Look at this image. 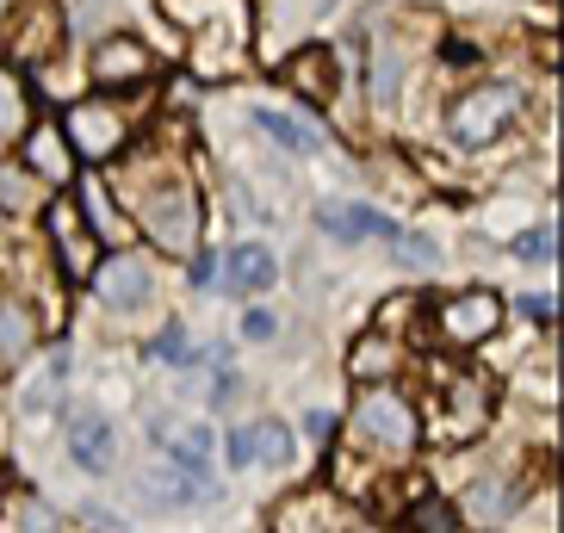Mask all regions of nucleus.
Here are the masks:
<instances>
[{
    "label": "nucleus",
    "instance_id": "1",
    "mask_svg": "<svg viewBox=\"0 0 564 533\" xmlns=\"http://www.w3.org/2000/svg\"><path fill=\"white\" fill-rule=\"evenodd\" d=\"M118 205L137 217V230L150 236L162 254H193L199 249V193L174 174L162 181H131V174H118Z\"/></svg>",
    "mask_w": 564,
    "mask_h": 533
},
{
    "label": "nucleus",
    "instance_id": "2",
    "mask_svg": "<svg viewBox=\"0 0 564 533\" xmlns=\"http://www.w3.org/2000/svg\"><path fill=\"white\" fill-rule=\"evenodd\" d=\"M497 416V379L478 367H459V372H434V403L422 416V434L447 440V447H465L478 440Z\"/></svg>",
    "mask_w": 564,
    "mask_h": 533
},
{
    "label": "nucleus",
    "instance_id": "3",
    "mask_svg": "<svg viewBox=\"0 0 564 533\" xmlns=\"http://www.w3.org/2000/svg\"><path fill=\"white\" fill-rule=\"evenodd\" d=\"M63 143H68V155L75 162H87V167H100V162H112V155H124V143H131V131H137V118L124 112V100L118 94H94V100H75L63 112Z\"/></svg>",
    "mask_w": 564,
    "mask_h": 533
},
{
    "label": "nucleus",
    "instance_id": "4",
    "mask_svg": "<svg viewBox=\"0 0 564 533\" xmlns=\"http://www.w3.org/2000/svg\"><path fill=\"white\" fill-rule=\"evenodd\" d=\"M167 13L181 19V32L193 37V63L205 75H230L224 63L242 56V0H167Z\"/></svg>",
    "mask_w": 564,
    "mask_h": 533
},
{
    "label": "nucleus",
    "instance_id": "5",
    "mask_svg": "<svg viewBox=\"0 0 564 533\" xmlns=\"http://www.w3.org/2000/svg\"><path fill=\"white\" fill-rule=\"evenodd\" d=\"M521 112H528V87H521V81H478L471 94H459V100H453L447 131H453V143H459V150H484V143L509 137Z\"/></svg>",
    "mask_w": 564,
    "mask_h": 533
},
{
    "label": "nucleus",
    "instance_id": "6",
    "mask_svg": "<svg viewBox=\"0 0 564 533\" xmlns=\"http://www.w3.org/2000/svg\"><path fill=\"white\" fill-rule=\"evenodd\" d=\"M354 434H360V447H379V453H415L422 440V410H415L403 391L391 384H360V398H354Z\"/></svg>",
    "mask_w": 564,
    "mask_h": 533
},
{
    "label": "nucleus",
    "instance_id": "7",
    "mask_svg": "<svg viewBox=\"0 0 564 533\" xmlns=\"http://www.w3.org/2000/svg\"><path fill=\"white\" fill-rule=\"evenodd\" d=\"M502 311H509V304H502L490 285L453 292V298L434 304V335H441L447 348H484V341L502 329Z\"/></svg>",
    "mask_w": 564,
    "mask_h": 533
},
{
    "label": "nucleus",
    "instance_id": "8",
    "mask_svg": "<svg viewBox=\"0 0 564 533\" xmlns=\"http://www.w3.org/2000/svg\"><path fill=\"white\" fill-rule=\"evenodd\" d=\"M44 236H51L56 266H63L68 280H87V273H94V261L106 254V242L94 236L82 199H51V205H44Z\"/></svg>",
    "mask_w": 564,
    "mask_h": 533
},
{
    "label": "nucleus",
    "instance_id": "9",
    "mask_svg": "<svg viewBox=\"0 0 564 533\" xmlns=\"http://www.w3.org/2000/svg\"><path fill=\"white\" fill-rule=\"evenodd\" d=\"M0 44L13 56H25V63H51L56 51H63V19H56L51 0H32V7H7V19H0Z\"/></svg>",
    "mask_w": 564,
    "mask_h": 533
},
{
    "label": "nucleus",
    "instance_id": "10",
    "mask_svg": "<svg viewBox=\"0 0 564 533\" xmlns=\"http://www.w3.org/2000/svg\"><path fill=\"white\" fill-rule=\"evenodd\" d=\"M87 280H94L106 311H143L155 298V266L143 254H100Z\"/></svg>",
    "mask_w": 564,
    "mask_h": 533
},
{
    "label": "nucleus",
    "instance_id": "11",
    "mask_svg": "<svg viewBox=\"0 0 564 533\" xmlns=\"http://www.w3.org/2000/svg\"><path fill=\"white\" fill-rule=\"evenodd\" d=\"M137 497L150 502V509H193V502H212L217 497V483L205 478V471H186V466H174V459H155V466H137Z\"/></svg>",
    "mask_w": 564,
    "mask_h": 533
},
{
    "label": "nucleus",
    "instance_id": "12",
    "mask_svg": "<svg viewBox=\"0 0 564 533\" xmlns=\"http://www.w3.org/2000/svg\"><path fill=\"white\" fill-rule=\"evenodd\" d=\"M521 502H528V478H521V471H484V478H471V490L459 497V521L497 527V521L521 515Z\"/></svg>",
    "mask_w": 564,
    "mask_h": 533
},
{
    "label": "nucleus",
    "instance_id": "13",
    "mask_svg": "<svg viewBox=\"0 0 564 533\" xmlns=\"http://www.w3.org/2000/svg\"><path fill=\"white\" fill-rule=\"evenodd\" d=\"M87 75H94V87H106V94H118V87H150L155 56H150V44H137V37H106V44H94Z\"/></svg>",
    "mask_w": 564,
    "mask_h": 533
},
{
    "label": "nucleus",
    "instance_id": "14",
    "mask_svg": "<svg viewBox=\"0 0 564 533\" xmlns=\"http://www.w3.org/2000/svg\"><path fill=\"white\" fill-rule=\"evenodd\" d=\"M68 459L87 471V478H106L118 466V422L106 410H75L68 416Z\"/></svg>",
    "mask_w": 564,
    "mask_h": 533
},
{
    "label": "nucleus",
    "instance_id": "15",
    "mask_svg": "<svg viewBox=\"0 0 564 533\" xmlns=\"http://www.w3.org/2000/svg\"><path fill=\"white\" fill-rule=\"evenodd\" d=\"M273 533H366L360 521L341 509L335 497H323V490H304V497H292L273 515Z\"/></svg>",
    "mask_w": 564,
    "mask_h": 533
},
{
    "label": "nucleus",
    "instance_id": "16",
    "mask_svg": "<svg viewBox=\"0 0 564 533\" xmlns=\"http://www.w3.org/2000/svg\"><path fill=\"white\" fill-rule=\"evenodd\" d=\"M273 280H280V261L267 242H236L224 254V292L230 298H261V292H273Z\"/></svg>",
    "mask_w": 564,
    "mask_h": 533
},
{
    "label": "nucleus",
    "instance_id": "17",
    "mask_svg": "<svg viewBox=\"0 0 564 533\" xmlns=\"http://www.w3.org/2000/svg\"><path fill=\"white\" fill-rule=\"evenodd\" d=\"M63 398H68V353H51L32 379L19 384V416L25 422H51L56 410H63Z\"/></svg>",
    "mask_w": 564,
    "mask_h": 533
},
{
    "label": "nucleus",
    "instance_id": "18",
    "mask_svg": "<svg viewBox=\"0 0 564 533\" xmlns=\"http://www.w3.org/2000/svg\"><path fill=\"white\" fill-rule=\"evenodd\" d=\"M335 81H341V75H335V56L323 51V44H304V51L285 63V87H292L304 106H329Z\"/></svg>",
    "mask_w": 564,
    "mask_h": 533
},
{
    "label": "nucleus",
    "instance_id": "19",
    "mask_svg": "<svg viewBox=\"0 0 564 533\" xmlns=\"http://www.w3.org/2000/svg\"><path fill=\"white\" fill-rule=\"evenodd\" d=\"M19 143H25V167H32V181H51V186L75 181V155H68V143H63L56 124H37V118H32V131L19 137Z\"/></svg>",
    "mask_w": 564,
    "mask_h": 533
},
{
    "label": "nucleus",
    "instance_id": "20",
    "mask_svg": "<svg viewBox=\"0 0 564 533\" xmlns=\"http://www.w3.org/2000/svg\"><path fill=\"white\" fill-rule=\"evenodd\" d=\"M316 224H323V236H335V242H366V236H391L398 230V224H391V217L379 211V205H323V211H316Z\"/></svg>",
    "mask_w": 564,
    "mask_h": 533
},
{
    "label": "nucleus",
    "instance_id": "21",
    "mask_svg": "<svg viewBox=\"0 0 564 533\" xmlns=\"http://www.w3.org/2000/svg\"><path fill=\"white\" fill-rule=\"evenodd\" d=\"M0 533H68V521L44 497L13 490V497H0Z\"/></svg>",
    "mask_w": 564,
    "mask_h": 533
},
{
    "label": "nucleus",
    "instance_id": "22",
    "mask_svg": "<svg viewBox=\"0 0 564 533\" xmlns=\"http://www.w3.org/2000/svg\"><path fill=\"white\" fill-rule=\"evenodd\" d=\"M398 360H403L398 335L372 329V335H360V341H354V353H348V372H354L360 384H379V379H391V372H398Z\"/></svg>",
    "mask_w": 564,
    "mask_h": 533
},
{
    "label": "nucleus",
    "instance_id": "23",
    "mask_svg": "<svg viewBox=\"0 0 564 533\" xmlns=\"http://www.w3.org/2000/svg\"><path fill=\"white\" fill-rule=\"evenodd\" d=\"M254 131H267L280 150H292V155H323V131L316 124H304V118H292V112H273V106H254Z\"/></svg>",
    "mask_w": 564,
    "mask_h": 533
},
{
    "label": "nucleus",
    "instance_id": "24",
    "mask_svg": "<svg viewBox=\"0 0 564 533\" xmlns=\"http://www.w3.org/2000/svg\"><path fill=\"white\" fill-rule=\"evenodd\" d=\"M25 131H32V94L19 87L13 68L0 63V150H7V143H19Z\"/></svg>",
    "mask_w": 564,
    "mask_h": 533
},
{
    "label": "nucleus",
    "instance_id": "25",
    "mask_svg": "<svg viewBox=\"0 0 564 533\" xmlns=\"http://www.w3.org/2000/svg\"><path fill=\"white\" fill-rule=\"evenodd\" d=\"M32 341H37L32 311H25V304H0V360H7V367H19V360L32 353Z\"/></svg>",
    "mask_w": 564,
    "mask_h": 533
},
{
    "label": "nucleus",
    "instance_id": "26",
    "mask_svg": "<svg viewBox=\"0 0 564 533\" xmlns=\"http://www.w3.org/2000/svg\"><path fill=\"white\" fill-rule=\"evenodd\" d=\"M249 453H254V466H285L292 459V428L285 422H249Z\"/></svg>",
    "mask_w": 564,
    "mask_h": 533
},
{
    "label": "nucleus",
    "instance_id": "27",
    "mask_svg": "<svg viewBox=\"0 0 564 533\" xmlns=\"http://www.w3.org/2000/svg\"><path fill=\"white\" fill-rule=\"evenodd\" d=\"M366 87H372V100H379V106H391V100H398V87H403V56L391 51L384 37H379V51H372V68H366Z\"/></svg>",
    "mask_w": 564,
    "mask_h": 533
},
{
    "label": "nucleus",
    "instance_id": "28",
    "mask_svg": "<svg viewBox=\"0 0 564 533\" xmlns=\"http://www.w3.org/2000/svg\"><path fill=\"white\" fill-rule=\"evenodd\" d=\"M150 360H155V367H174V372L199 367V353H193V335H186L181 323H167V329L150 341Z\"/></svg>",
    "mask_w": 564,
    "mask_h": 533
},
{
    "label": "nucleus",
    "instance_id": "29",
    "mask_svg": "<svg viewBox=\"0 0 564 533\" xmlns=\"http://www.w3.org/2000/svg\"><path fill=\"white\" fill-rule=\"evenodd\" d=\"M25 205H37V181L25 174V167L0 162V211H7V217H19Z\"/></svg>",
    "mask_w": 564,
    "mask_h": 533
},
{
    "label": "nucleus",
    "instance_id": "30",
    "mask_svg": "<svg viewBox=\"0 0 564 533\" xmlns=\"http://www.w3.org/2000/svg\"><path fill=\"white\" fill-rule=\"evenodd\" d=\"M384 242L398 249V261H403V266H422V273H429V266H441V249H434V242H429L422 230H403V224H398V230L384 236Z\"/></svg>",
    "mask_w": 564,
    "mask_h": 533
},
{
    "label": "nucleus",
    "instance_id": "31",
    "mask_svg": "<svg viewBox=\"0 0 564 533\" xmlns=\"http://www.w3.org/2000/svg\"><path fill=\"white\" fill-rule=\"evenodd\" d=\"M514 249V261H533V266H546L552 261V224H533V230H521L509 242Z\"/></svg>",
    "mask_w": 564,
    "mask_h": 533
},
{
    "label": "nucleus",
    "instance_id": "32",
    "mask_svg": "<svg viewBox=\"0 0 564 533\" xmlns=\"http://www.w3.org/2000/svg\"><path fill=\"white\" fill-rule=\"evenodd\" d=\"M453 527H459V515L447 502H415L410 509V533H453Z\"/></svg>",
    "mask_w": 564,
    "mask_h": 533
},
{
    "label": "nucleus",
    "instance_id": "33",
    "mask_svg": "<svg viewBox=\"0 0 564 533\" xmlns=\"http://www.w3.org/2000/svg\"><path fill=\"white\" fill-rule=\"evenodd\" d=\"M224 459H230V471H254V453H249V428H230V434H224Z\"/></svg>",
    "mask_w": 564,
    "mask_h": 533
},
{
    "label": "nucleus",
    "instance_id": "34",
    "mask_svg": "<svg viewBox=\"0 0 564 533\" xmlns=\"http://www.w3.org/2000/svg\"><path fill=\"white\" fill-rule=\"evenodd\" d=\"M273 335H280V317H273V311H261V304H254L249 317H242V341H273Z\"/></svg>",
    "mask_w": 564,
    "mask_h": 533
},
{
    "label": "nucleus",
    "instance_id": "35",
    "mask_svg": "<svg viewBox=\"0 0 564 533\" xmlns=\"http://www.w3.org/2000/svg\"><path fill=\"white\" fill-rule=\"evenodd\" d=\"M514 311H521L533 329H552V298H546V292H528V298H514Z\"/></svg>",
    "mask_w": 564,
    "mask_h": 533
},
{
    "label": "nucleus",
    "instance_id": "36",
    "mask_svg": "<svg viewBox=\"0 0 564 533\" xmlns=\"http://www.w3.org/2000/svg\"><path fill=\"white\" fill-rule=\"evenodd\" d=\"M304 434H311L316 447H323V440L335 434V416H329V410H304Z\"/></svg>",
    "mask_w": 564,
    "mask_h": 533
},
{
    "label": "nucleus",
    "instance_id": "37",
    "mask_svg": "<svg viewBox=\"0 0 564 533\" xmlns=\"http://www.w3.org/2000/svg\"><path fill=\"white\" fill-rule=\"evenodd\" d=\"M7 7H13V0H0V19H7Z\"/></svg>",
    "mask_w": 564,
    "mask_h": 533
}]
</instances>
